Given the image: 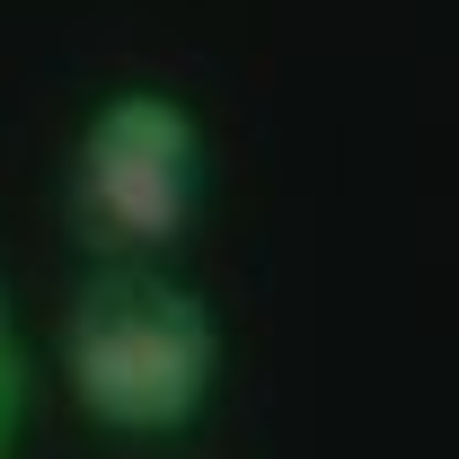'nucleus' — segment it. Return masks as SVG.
I'll list each match as a JSON object with an SVG mask.
<instances>
[{"mask_svg": "<svg viewBox=\"0 0 459 459\" xmlns=\"http://www.w3.org/2000/svg\"><path fill=\"white\" fill-rule=\"evenodd\" d=\"M62 389L107 433H186L221 389V318L160 265H107L54 327Z\"/></svg>", "mask_w": 459, "mask_h": 459, "instance_id": "nucleus-1", "label": "nucleus"}, {"mask_svg": "<svg viewBox=\"0 0 459 459\" xmlns=\"http://www.w3.org/2000/svg\"><path fill=\"white\" fill-rule=\"evenodd\" d=\"M204 204V124L169 89H115L71 142V212L80 238L115 247L124 265H151L195 230Z\"/></svg>", "mask_w": 459, "mask_h": 459, "instance_id": "nucleus-2", "label": "nucleus"}, {"mask_svg": "<svg viewBox=\"0 0 459 459\" xmlns=\"http://www.w3.org/2000/svg\"><path fill=\"white\" fill-rule=\"evenodd\" d=\"M18 406H27V371H18V344H9V300H0V433H18Z\"/></svg>", "mask_w": 459, "mask_h": 459, "instance_id": "nucleus-3", "label": "nucleus"}, {"mask_svg": "<svg viewBox=\"0 0 459 459\" xmlns=\"http://www.w3.org/2000/svg\"><path fill=\"white\" fill-rule=\"evenodd\" d=\"M0 459H9V433H0Z\"/></svg>", "mask_w": 459, "mask_h": 459, "instance_id": "nucleus-4", "label": "nucleus"}]
</instances>
